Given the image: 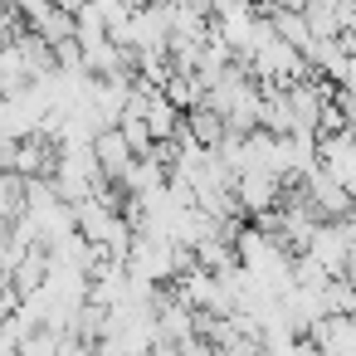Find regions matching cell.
<instances>
[{
  "label": "cell",
  "mask_w": 356,
  "mask_h": 356,
  "mask_svg": "<svg viewBox=\"0 0 356 356\" xmlns=\"http://www.w3.org/2000/svg\"><path fill=\"white\" fill-rule=\"evenodd\" d=\"M307 341L317 346V356H356V317H322Z\"/></svg>",
  "instance_id": "1"
},
{
  "label": "cell",
  "mask_w": 356,
  "mask_h": 356,
  "mask_svg": "<svg viewBox=\"0 0 356 356\" xmlns=\"http://www.w3.org/2000/svg\"><path fill=\"white\" fill-rule=\"evenodd\" d=\"M93 161H98V171L118 186V181H122V171H127L137 156H132V147L122 142V132H118V127H103V132L93 137Z\"/></svg>",
  "instance_id": "2"
},
{
  "label": "cell",
  "mask_w": 356,
  "mask_h": 356,
  "mask_svg": "<svg viewBox=\"0 0 356 356\" xmlns=\"http://www.w3.org/2000/svg\"><path fill=\"white\" fill-rule=\"evenodd\" d=\"M44 278H49V249H25L20 254V264L10 268V288L20 293V298H35L40 288H44Z\"/></svg>",
  "instance_id": "3"
},
{
  "label": "cell",
  "mask_w": 356,
  "mask_h": 356,
  "mask_svg": "<svg viewBox=\"0 0 356 356\" xmlns=\"http://www.w3.org/2000/svg\"><path fill=\"white\" fill-rule=\"evenodd\" d=\"M142 122H147V132H152V142H171L176 132H181V113L161 98V93H152V103H147V113H142Z\"/></svg>",
  "instance_id": "4"
},
{
  "label": "cell",
  "mask_w": 356,
  "mask_h": 356,
  "mask_svg": "<svg viewBox=\"0 0 356 356\" xmlns=\"http://www.w3.org/2000/svg\"><path fill=\"white\" fill-rule=\"evenodd\" d=\"M30 35H35V40H44L49 49H59V44H74V15H64V10H54V6H49V15H44V20H40Z\"/></svg>",
  "instance_id": "5"
},
{
  "label": "cell",
  "mask_w": 356,
  "mask_h": 356,
  "mask_svg": "<svg viewBox=\"0 0 356 356\" xmlns=\"http://www.w3.org/2000/svg\"><path fill=\"white\" fill-rule=\"evenodd\" d=\"M25 210V181L20 176H6V171H0V220H15Z\"/></svg>",
  "instance_id": "6"
},
{
  "label": "cell",
  "mask_w": 356,
  "mask_h": 356,
  "mask_svg": "<svg viewBox=\"0 0 356 356\" xmlns=\"http://www.w3.org/2000/svg\"><path fill=\"white\" fill-rule=\"evenodd\" d=\"M20 356H59V337L40 327V332H30V337L20 341Z\"/></svg>",
  "instance_id": "7"
},
{
  "label": "cell",
  "mask_w": 356,
  "mask_h": 356,
  "mask_svg": "<svg viewBox=\"0 0 356 356\" xmlns=\"http://www.w3.org/2000/svg\"><path fill=\"white\" fill-rule=\"evenodd\" d=\"M49 6H54V10H64V15H79L88 0H49Z\"/></svg>",
  "instance_id": "8"
},
{
  "label": "cell",
  "mask_w": 356,
  "mask_h": 356,
  "mask_svg": "<svg viewBox=\"0 0 356 356\" xmlns=\"http://www.w3.org/2000/svg\"><path fill=\"white\" fill-rule=\"evenodd\" d=\"M341 234H346V244H351V254H356V210L341 220Z\"/></svg>",
  "instance_id": "9"
},
{
  "label": "cell",
  "mask_w": 356,
  "mask_h": 356,
  "mask_svg": "<svg viewBox=\"0 0 356 356\" xmlns=\"http://www.w3.org/2000/svg\"><path fill=\"white\" fill-rule=\"evenodd\" d=\"M0 356H20V346H15L10 337H0Z\"/></svg>",
  "instance_id": "10"
}]
</instances>
